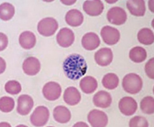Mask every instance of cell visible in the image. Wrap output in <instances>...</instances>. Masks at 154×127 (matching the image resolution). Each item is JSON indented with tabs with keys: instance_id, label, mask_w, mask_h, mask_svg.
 <instances>
[{
	"instance_id": "30",
	"label": "cell",
	"mask_w": 154,
	"mask_h": 127,
	"mask_svg": "<svg viewBox=\"0 0 154 127\" xmlns=\"http://www.w3.org/2000/svg\"><path fill=\"white\" fill-rule=\"evenodd\" d=\"M149 124L145 117L141 116H135L130 120L129 126L131 127H147Z\"/></svg>"
},
{
	"instance_id": "11",
	"label": "cell",
	"mask_w": 154,
	"mask_h": 127,
	"mask_svg": "<svg viewBox=\"0 0 154 127\" xmlns=\"http://www.w3.org/2000/svg\"><path fill=\"white\" fill-rule=\"evenodd\" d=\"M113 53L111 49L102 48L96 52L94 59L98 65L102 67L109 65L113 60Z\"/></svg>"
},
{
	"instance_id": "3",
	"label": "cell",
	"mask_w": 154,
	"mask_h": 127,
	"mask_svg": "<svg viewBox=\"0 0 154 127\" xmlns=\"http://www.w3.org/2000/svg\"><path fill=\"white\" fill-rule=\"evenodd\" d=\"M58 24L55 19L52 18H45L39 22L38 30L41 35L45 37L52 36L55 33Z\"/></svg>"
},
{
	"instance_id": "22",
	"label": "cell",
	"mask_w": 154,
	"mask_h": 127,
	"mask_svg": "<svg viewBox=\"0 0 154 127\" xmlns=\"http://www.w3.org/2000/svg\"><path fill=\"white\" fill-rule=\"evenodd\" d=\"M36 41L35 35L31 32H24L20 35V44L22 47L26 50H30L33 48L36 43Z\"/></svg>"
},
{
	"instance_id": "23",
	"label": "cell",
	"mask_w": 154,
	"mask_h": 127,
	"mask_svg": "<svg viewBox=\"0 0 154 127\" xmlns=\"http://www.w3.org/2000/svg\"><path fill=\"white\" fill-rule=\"evenodd\" d=\"M129 57L133 62L136 63H141L146 58V51L143 47H134L130 51Z\"/></svg>"
},
{
	"instance_id": "21",
	"label": "cell",
	"mask_w": 154,
	"mask_h": 127,
	"mask_svg": "<svg viewBox=\"0 0 154 127\" xmlns=\"http://www.w3.org/2000/svg\"><path fill=\"white\" fill-rule=\"evenodd\" d=\"M80 87L81 90L85 94H92L97 89V81L94 77L87 76L81 79Z\"/></svg>"
},
{
	"instance_id": "20",
	"label": "cell",
	"mask_w": 154,
	"mask_h": 127,
	"mask_svg": "<svg viewBox=\"0 0 154 127\" xmlns=\"http://www.w3.org/2000/svg\"><path fill=\"white\" fill-rule=\"evenodd\" d=\"M53 116L56 121L61 123H65L70 121L71 113L66 107L59 106L56 107L53 111Z\"/></svg>"
},
{
	"instance_id": "13",
	"label": "cell",
	"mask_w": 154,
	"mask_h": 127,
	"mask_svg": "<svg viewBox=\"0 0 154 127\" xmlns=\"http://www.w3.org/2000/svg\"><path fill=\"white\" fill-rule=\"evenodd\" d=\"M104 5L101 1H87L83 5V9L87 14L91 16H97L102 13Z\"/></svg>"
},
{
	"instance_id": "31",
	"label": "cell",
	"mask_w": 154,
	"mask_h": 127,
	"mask_svg": "<svg viewBox=\"0 0 154 127\" xmlns=\"http://www.w3.org/2000/svg\"><path fill=\"white\" fill-rule=\"evenodd\" d=\"M154 58L150 59L145 66V71L147 76L150 79H154Z\"/></svg>"
},
{
	"instance_id": "26",
	"label": "cell",
	"mask_w": 154,
	"mask_h": 127,
	"mask_svg": "<svg viewBox=\"0 0 154 127\" xmlns=\"http://www.w3.org/2000/svg\"><path fill=\"white\" fill-rule=\"evenodd\" d=\"M15 14L14 7L8 3H2L0 6V17L1 20L7 21L12 18Z\"/></svg>"
},
{
	"instance_id": "1",
	"label": "cell",
	"mask_w": 154,
	"mask_h": 127,
	"mask_svg": "<svg viewBox=\"0 0 154 127\" xmlns=\"http://www.w3.org/2000/svg\"><path fill=\"white\" fill-rule=\"evenodd\" d=\"M87 65L84 57L77 54L68 57L63 64L64 72L68 78L77 80L85 74Z\"/></svg>"
},
{
	"instance_id": "12",
	"label": "cell",
	"mask_w": 154,
	"mask_h": 127,
	"mask_svg": "<svg viewBox=\"0 0 154 127\" xmlns=\"http://www.w3.org/2000/svg\"><path fill=\"white\" fill-rule=\"evenodd\" d=\"M33 105L32 98L27 95H23L18 98L17 111L22 116L28 115L32 109Z\"/></svg>"
},
{
	"instance_id": "24",
	"label": "cell",
	"mask_w": 154,
	"mask_h": 127,
	"mask_svg": "<svg viewBox=\"0 0 154 127\" xmlns=\"http://www.w3.org/2000/svg\"><path fill=\"white\" fill-rule=\"evenodd\" d=\"M138 39L140 43L145 45H150L154 42V34L149 29H142L139 32Z\"/></svg>"
},
{
	"instance_id": "10",
	"label": "cell",
	"mask_w": 154,
	"mask_h": 127,
	"mask_svg": "<svg viewBox=\"0 0 154 127\" xmlns=\"http://www.w3.org/2000/svg\"><path fill=\"white\" fill-rule=\"evenodd\" d=\"M74 39L75 37L73 32L66 28L60 29L57 36V43L63 48H67L72 45Z\"/></svg>"
},
{
	"instance_id": "16",
	"label": "cell",
	"mask_w": 154,
	"mask_h": 127,
	"mask_svg": "<svg viewBox=\"0 0 154 127\" xmlns=\"http://www.w3.org/2000/svg\"><path fill=\"white\" fill-rule=\"evenodd\" d=\"M100 44V39L96 33L90 32L86 34L82 37V44L86 50H94L99 47Z\"/></svg>"
},
{
	"instance_id": "14",
	"label": "cell",
	"mask_w": 154,
	"mask_h": 127,
	"mask_svg": "<svg viewBox=\"0 0 154 127\" xmlns=\"http://www.w3.org/2000/svg\"><path fill=\"white\" fill-rule=\"evenodd\" d=\"M40 68L39 61L33 57H29L25 59L23 65V71L29 76H34L38 74Z\"/></svg>"
},
{
	"instance_id": "18",
	"label": "cell",
	"mask_w": 154,
	"mask_h": 127,
	"mask_svg": "<svg viewBox=\"0 0 154 127\" xmlns=\"http://www.w3.org/2000/svg\"><path fill=\"white\" fill-rule=\"evenodd\" d=\"M63 99L65 102L69 105H75L80 102L81 94L76 88L69 87L66 89L64 92Z\"/></svg>"
},
{
	"instance_id": "5",
	"label": "cell",
	"mask_w": 154,
	"mask_h": 127,
	"mask_svg": "<svg viewBox=\"0 0 154 127\" xmlns=\"http://www.w3.org/2000/svg\"><path fill=\"white\" fill-rule=\"evenodd\" d=\"M108 21L111 24L121 25L126 22L127 15L124 9L118 7H115L109 9L107 14Z\"/></svg>"
},
{
	"instance_id": "29",
	"label": "cell",
	"mask_w": 154,
	"mask_h": 127,
	"mask_svg": "<svg viewBox=\"0 0 154 127\" xmlns=\"http://www.w3.org/2000/svg\"><path fill=\"white\" fill-rule=\"evenodd\" d=\"M5 89L10 94L16 95L21 92V86L20 83L16 81H9L6 84Z\"/></svg>"
},
{
	"instance_id": "28",
	"label": "cell",
	"mask_w": 154,
	"mask_h": 127,
	"mask_svg": "<svg viewBox=\"0 0 154 127\" xmlns=\"http://www.w3.org/2000/svg\"><path fill=\"white\" fill-rule=\"evenodd\" d=\"M14 101L12 98L4 96L1 98L0 101V109L4 113H9L14 107Z\"/></svg>"
},
{
	"instance_id": "15",
	"label": "cell",
	"mask_w": 154,
	"mask_h": 127,
	"mask_svg": "<svg viewBox=\"0 0 154 127\" xmlns=\"http://www.w3.org/2000/svg\"><path fill=\"white\" fill-rule=\"evenodd\" d=\"M93 102L98 107L106 108L110 106L112 98L109 93L104 91H99L94 95Z\"/></svg>"
},
{
	"instance_id": "6",
	"label": "cell",
	"mask_w": 154,
	"mask_h": 127,
	"mask_svg": "<svg viewBox=\"0 0 154 127\" xmlns=\"http://www.w3.org/2000/svg\"><path fill=\"white\" fill-rule=\"evenodd\" d=\"M88 119L91 126L94 127H106L108 123V118L106 113L96 109L90 112Z\"/></svg>"
},
{
	"instance_id": "27",
	"label": "cell",
	"mask_w": 154,
	"mask_h": 127,
	"mask_svg": "<svg viewBox=\"0 0 154 127\" xmlns=\"http://www.w3.org/2000/svg\"><path fill=\"white\" fill-rule=\"evenodd\" d=\"M140 108L143 113L147 114H153L154 112V99L152 96L143 98L140 103Z\"/></svg>"
},
{
	"instance_id": "4",
	"label": "cell",
	"mask_w": 154,
	"mask_h": 127,
	"mask_svg": "<svg viewBox=\"0 0 154 127\" xmlns=\"http://www.w3.org/2000/svg\"><path fill=\"white\" fill-rule=\"evenodd\" d=\"M50 117V112L44 106L38 107L30 116L31 122L35 126H42L46 124Z\"/></svg>"
},
{
	"instance_id": "17",
	"label": "cell",
	"mask_w": 154,
	"mask_h": 127,
	"mask_svg": "<svg viewBox=\"0 0 154 127\" xmlns=\"http://www.w3.org/2000/svg\"><path fill=\"white\" fill-rule=\"evenodd\" d=\"M127 7L133 16L137 17L144 16L146 7L145 1L143 0L128 1L127 2Z\"/></svg>"
},
{
	"instance_id": "25",
	"label": "cell",
	"mask_w": 154,
	"mask_h": 127,
	"mask_svg": "<svg viewBox=\"0 0 154 127\" xmlns=\"http://www.w3.org/2000/svg\"><path fill=\"white\" fill-rule=\"evenodd\" d=\"M102 83L103 86L106 89L112 90L118 87L119 79L116 74L109 73L103 77Z\"/></svg>"
},
{
	"instance_id": "19",
	"label": "cell",
	"mask_w": 154,
	"mask_h": 127,
	"mask_svg": "<svg viewBox=\"0 0 154 127\" xmlns=\"http://www.w3.org/2000/svg\"><path fill=\"white\" fill-rule=\"evenodd\" d=\"M65 20L67 24L70 26L77 27L82 24L84 21V16L79 10L72 9L67 13Z\"/></svg>"
},
{
	"instance_id": "8",
	"label": "cell",
	"mask_w": 154,
	"mask_h": 127,
	"mask_svg": "<svg viewBox=\"0 0 154 127\" xmlns=\"http://www.w3.org/2000/svg\"><path fill=\"white\" fill-rule=\"evenodd\" d=\"M43 93L44 97L48 100L55 101L60 97L61 94V87L56 82H49L44 86Z\"/></svg>"
},
{
	"instance_id": "2",
	"label": "cell",
	"mask_w": 154,
	"mask_h": 127,
	"mask_svg": "<svg viewBox=\"0 0 154 127\" xmlns=\"http://www.w3.org/2000/svg\"><path fill=\"white\" fill-rule=\"evenodd\" d=\"M143 82L139 76L134 73L127 74L123 80L122 86L124 90L129 94H137L141 90Z\"/></svg>"
},
{
	"instance_id": "32",
	"label": "cell",
	"mask_w": 154,
	"mask_h": 127,
	"mask_svg": "<svg viewBox=\"0 0 154 127\" xmlns=\"http://www.w3.org/2000/svg\"><path fill=\"white\" fill-rule=\"evenodd\" d=\"M74 126L77 127V126H87L88 127V126L87 124H86L85 123L82 122H79L74 125Z\"/></svg>"
},
{
	"instance_id": "9",
	"label": "cell",
	"mask_w": 154,
	"mask_h": 127,
	"mask_svg": "<svg viewBox=\"0 0 154 127\" xmlns=\"http://www.w3.org/2000/svg\"><path fill=\"white\" fill-rule=\"evenodd\" d=\"M119 107L120 111L126 116H131L136 111L138 104L136 101L133 98L125 97L119 101Z\"/></svg>"
},
{
	"instance_id": "7",
	"label": "cell",
	"mask_w": 154,
	"mask_h": 127,
	"mask_svg": "<svg viewBox=\"0 0 154 127\" xmlns=\"http://www.w3.org/2000/svg\"><path fill=\"white\" fill-rule=\"evenodd\" d=\"M101 35L103 41L109 45L116 44L119 41L121 36L119 30L109 26L103 27L101 30Z\"/></svg>"
}]
</instances>
